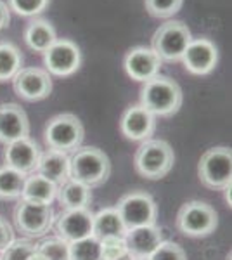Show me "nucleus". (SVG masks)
<instances>
[{
	"label": "nucleus",
	"mask_w": 232,
	"mask_h": 260,
	"mask_svg": "<svg viewBox=\"0 0 232 260\" xmlns=\"http://www.w3.org/2000/svg\"><path fill=\"white\" fill-rule=\"evenodd\" d=\"M92 234L97 240H104V238L111 236L125 238L126 228L116 210V207H108L94 213V233Z\"/></svg>",
	"instance_id": "4be33fe9"
},
{
	"label": "nucleus",
	"mask_w": 232,
	"mask_h": 260,
	"mask_svg": "<svg viewBox=\"0 0 232 260\" xmlns=\"http://www.w3.org/2000/svg\"><path fill=\"white\" fill-rule=\"evenodd\" d=\"M56 198H57L56 184H52L49 179L42 177L37 172L31 175H26L23 194H21L19 200H26V201H33V203H42V205H50Z\"/></svg>",
	"instance_id": "aec40b11"
},
{
	"label": "nucleus",
	"mask_w": 232,
	"mask_h": 260,
	"mask_svg": "<svg viewBox=\"0 0 232 260\" xmlns=\"http://www.w3.org/2000/svg\"><path fill=\"white\" fill-rule=\"evenodd\" d=\"M182 89L170 77H158L146 82L141 89V104L154 116H172L182 106Z\"/></svg>",
	"instance_id": "f03ea898"
},
{
	"label": "nucleus",
	"mask_w": 232,
	"mask_h": 260,
	"mask_svg": "<svg viewBox=\"0 0 232 260\" xmlns=\"http://www.w3.org/2000/svg\"><path fill=\"white\" fill-rule=\"evenodd\" d=\"M151 260H187L184 248L174 241H161L159 246L153 251Z\"/></svg>",
	"instance_id": "7c9ffc66"
},
{
	"label": "nucleus",
	"mask_w": 232,
	"mask_h": 260,
	"mask_svg": "<svg viewBox=\"0 0 232 260\" xmlns=\"http://www.w3.org/2000/svg\"><path fill=\"white\" fill-rule=\"evenodd\" d=\"M184 66L192 75H208L217 66L218 52L213 42L208 39H192L187 45L184 56Z\"/></svg>",
	"instance_id": "dca6fc26"
},
{
	"label": "nucleus",
	"mask_w": 232,
	"mask_h": 260,
	"mask_svg": "<svg viewBox=\"0 0 232 260\" xmlns=\"http://www.w3.org/2000/svg\"><path fill=\"white\" fill-rule=\"evenodd\" d=\"M116 210L123 220L126 231L144 228V225H154L158 219V208L153 196L144 191L126 192L120 198Z\"/></svg>",
	"instance_id": "0eeeda50"
},
{
	"label": "nucleus",
	"mask_w": 232,
	"mask_h": 260,
	"mask_svg": "<svg viewBox=\"0 0 232 260\" xmlns=\"http://www.w3.org/2000/svg\"><path fill=\"white\" fill-rule=\"evenodd\" d=\"M146 9L154 18H172L180 11L184 0H144Z\"/></svg>",
	"instance_id": "c85d7f7f"
},
{
	"label": "nucleus",
	"mask_w": 232,
	"mask_h": 260,
	"mask_svg": "<svg viewBox=\"0 0 232 260\" xmlns=\"http://www.w3.org/2000/svg\"><path fill=\"white\" fill-rule=\"evenodd\" d=\"M37 174L49 179L56 186H62L66 180H70V154L61 151L47 149L40 154L39 169Z\"/></svg>",
	"instance_id": "6ab92c4d"
},
{
	"label": "nucleus",
	"mask_w": 232,
	"mask_h": 260,
	"mask_svg": "<svg viewBox=\"0 0 232 260\" xmlns=\"http://www.w3.org/2000/svg\"><path fill=\"white\" fill-rule=\"evenodd\" d=\"M200 180L210 189L222 191L232 182V153L230 148H212L201 156L197 165Z\"/></svg>",
	"instance_id": "6e6552de"
},
{
	"label": "nucleus",
	"mask_w": 232,
	"mask_h": 260,
	"mask_svg": "<svg viewBox=\"0 0 232 260\" xmlns=\"http://www.w3.org/2000/svg\"><path fill=\"white\" fill-rule=\"evenodd\" d=\"M134 260H151V257H134Z\"/></svg>",
	"instance_id": "4c0bfd02"
},
{
	"label": "nucleus",
	"mask_w": 232,
	"mask_h": 260,
	"mask_svg": "<svg viewBox=\"0 0 232 260\" xmlns=\"http://www.w3.org/2000/svg\"><path fill=\"white\" fill-rule=\"evenodd\" d=\"M116 260H134V257L130 253H126V255H123V257H120V258H116Z\"/></svg>",
	"instance_id": "e433bc0d"
},
{
	"label": "nucleus",
	"mask_w": 232,
	"mask_h": 260,
	"mask_svg": "<svg viewBox=\"0 0 232 260\" xmlns=\"http://www.w3.org/2000/svg\"><path fill=\"white\" fill-rule=\"evenodd\" d=\"M29 137V120L21 106L14 103L0 104V142H9Z\"/></svg>",
	"instance_id": "f3484780"
},
{
	"label": "nucleus",
	"mask_w": 232,
	"mask_h": 260,
	"mask_svg": "<svg viewBox=\"0 0 232 260\" xmlns=\"http://www.w3.org/2000/svg\"><path fill=\"white\" fill-rule=\"evenodd\" d=\"M23 66V56L14 44H0V82L12 80Z\"/></svg>",
	"instance_id": "393cba45"
},
{
	"label": "nucleus",
	"mask_w": 232,
	"mask_h": 260,
	"mask_svg": "<svg viewBox=\"0 0 232 260\" xmlns=\"http://www.w3.org/2000/svg\"><path fill=\"white\" fill-rule=\"evenodd\" d=\"M99 243H101V260H116L128 253L125 245V238L111 236V238L99 240Z\"/></svg>",
	"instance_id": "c756f323"
},
{
	"label": "nucleus",
	"mask_w": 232,
	"mask_h": 260,
	"mask_svg": "<svg viewBox=\"0 0 232 260\" xmlns=\"http://www.w3.org/2000/svg\"><path fill=\"white\" fill-rule=\"evenodd\" d=\"M44 62L47 66V73L56 77H70L82 64V54L75 42L68 39H57L44 52Z\"/></svg>",
	"instance_id": "9d476101"
},
{
	"label": "nucleus",
	"mask_w": 232,
	"mask_h": 260,
	"mask_svg": "<svg viewBox=\"0 0 232 260\" xmlns=\"http://www.w3.org/2000/svg\"><path fill=\"white\" fill-rule=\"evenodd\" d=\"M57 200L64 210L88 208V205H90V201H92V191H90V187L70 179V180H66L62 186L57 187Z\"/></svg>",
	"instance_id": "412c9836"
},
{
	"label": "nucleus",
	"mask_w": 232,
	"mask_h": 260,
	"mask_svg": "<svg viewBox=\"0 0 232 260\" xmlns=\"http://www.w3.org/2000/svg\"><path fill=\"white\" fill-rule=\"evenodd\" d=\"M29 260H45V258L42 257V255L39 253V251H35V253H33L31 257H29Z\"/></svg>",
	"instance_id": "c9c22d12"
},
{
	"label": "nucleus",
	"mask_w": 232,
	"mask_h": 260,
	"mask_svg": "<svg viewBox=\"0 0 232 260\" xmlns=\"http://www.w3.org/2000/svg\"><path fill=\"white\" fill-rule=\"evenodd\" d=\"M56 233L66 243H75L94 236V213L88 208L64 210L56 219Z\"/></svg>",
	"instance_id": "f8f14e48"
},
{
	"label": "nucleus",
	"mask_w": 232,
	"mask_h": 260,
	"mask_svg": "<svg viewBox=\"0 0 232 260\" xmlns=\"http://www.w3.org/2000/svg\"><path fill=\"white\" fill-rule=\"evenodd\" d=\"M9 21H11L9 7H7V4H4L2 0H0V30L6 28L7 24H9Z\"/></svg>",
	"instance_id": "72a5a7b5"
},
{
	"label": "nucleus",
	"mask_w": 232,
	"mask_h": 260,
	"mask_svg": "<svg viewBox=\"0 0 232 260\" xmlns=\"http://www.w3.org/2000/svg\"><path fill=\"white\" fill-rule=\"evenodd\" d=\"M11 9L19 16H37L47 9L50 0H9Z\"/></svg>",
	"instance_id": "2f4dec72"
},
{
	"label": "nucleus",
	"mask_w": 232,
	"mask_h": 260,
	"mask_svg": "<svg viewBox=\"0 0 232 260\" xmlns=\"http://www.w3.org/2000/svg\"><path fill=\"white\" fill-rule=\"evenodd\" d=\"M174 161V149L163 139L142 141V144L136 151V158H134L137 174L149 180L163 179L172 170Z\"/></svg>",
	"instance_id": "7ed1b4c3"
},
{
	"label": "nucleus",
	"mask_w": 232,
	"mask_h": 260,
	"mask_svg": "<svg viewBox=\"0 0 232 260\" xmlns=\"http://www.w3.org/2000/svg\"><path fill=\"white\" fill-rule=\"evenodd\" d=\"M125 71L132 80L149 82L151 78L158 77L161 70V59L149 47H134L125 56Z\"/></svg>",
	"instance_id": "4468645a"
},
{
	"label": "nucleus",
	"mask_w": 232,
	"mask_h": 260,
	"mask_svg": "<svg viewBox=\"0 0 232 260\" xmlns=\"http://www.w3.org/2000/svg\"><path fill=\"white\" fill-rule=\"evenodd\" d=\"M14 224L26 238H42L54 224V212L50 205L19 200L14 208Z\"/></svg>",
	"instance_id": "1a4fd4ad"
},
{
	"label": "nucleus",
	"mask_w": 232,
	"mask_h": 260,
	"mask_svg": "<svg viewBox=\"0 0 232 260\" xmlns=\"http://www.w3.org/2000/svg\"><path fill=\"white\" fill-rule=\"evenodd\" d=\"M37 251L45 260H70V243L61 240L59 236L47 238L37 245Z\"/></svg>",
	"instance_id": "bb28decb"
},
{
	"label": "nucleus",
	"mask_w": 232,
	"mask_h": 260,
	"mask_svg": "<svg viewBox=\"0 0 232 260\" xmlns=\"http://www.w3.org/2000/svg\"><path fill=\"white\" fill-rule=\"evenodd\" d=\"M26 175L4 165L0 167V198L2 200H19L23 194Z\"/></svg>",
	"instance_id": "b1692460"
},
{
	"label": "nucleus",
	"mask_w": 232,
	"mask_h": 260,
	"mask_svg": "<svg viewBox=\"0 0 232 260\" xmlns=\"http://www.w3.org/2000/svg\"><path fill=\"white\" fill-rule=\"evenodd\" d=\"M111 174V161L103 149L94 146H80L70 154V179L87 187L104 184Z\"/></svg>",
	"instance_id": "f257e3e1"
},
{
	"label": "nucleus",
	"mask_w": 232,
	"mask_h": 260,
	"mask_svg": "<svg viewBox=\"0 0 232 260\" xmlns=\"http://www.w3.org/2000/svg\"><path fill=\"white\" fill-rule=\"evenodd\" d=\"M120 130L130 141H147L156 130V116L142 104L130 106L121 115Z\"/></svg>",
	"instance_id": "2eb2a0df"
},
{
	"label": "nucleus",
	"mask_w": 232,
	"mask_h": 260,
	"mask_svg": "<svg viewBox=\"0 0 232 260\" xmlns=\"http://www.w3.org/2000/svg\"><path fill=\"white\" fill-rule=\"evenodd\" d=\"M70 260H101V243L95 236H88L70 243Z\"/></svg>",
	"instance_id": "a878e982"
},
{
	"label": "nucleus",
	"mask_w": 232,
	"mask_h": 260,
	"mask_svg": "<svg viewBox=\"0 0 232 260\" xmlns=\"http://www.w3.org/2000/svg\"><path fill=\"white\" fill-rule=\"evenodd\" d=\"M37 251V245L29 240H14L0 251V260H29Z\"/></svg>",
	"instance_id": "cd10ccee"
},
{
	"label": "nucleus",
	"mask_w": 232,
	"mask_h": 260,
	"mask_svg": "<svg viewBox=\"0 0 232 260\" xmlns=\"http://www.w3.org/2000/svg\"><path fill=\"white\" fill-rule=\"evenodd\" d=\"M12 89L24 101H42L52 92V78L42 68H21L12 78Z\"/></svg>",
	"instance_id": "9b49d317"
},
{
	"label": "nucleus",
	"mask_w": 232,
	"mask_h": 260,
	"mask_svg": "<svg viewBox=\"0 0 232 260\" xmlns=\"http://www.w3.org/2000/svg\"><path fill=\"white\" fill-rule=\"evenodd\" d=\"M12 241H14V231H12L9 222L0 217V251L6 246H9Z\"/></svg>",
	"instance_id": "473e14b6"
},
{
	"label": "nucleus",
	"mask_w": 232,
	"mask_h": 260,
	"mask_svg": "<svg viewBox=\"0 0 232 260\" xmlns=\"http://www.w3.org/2000/svg\"><path fill=\"white\" fill-rule=\"evenodd\" d=\"M223 194H225V201H227V205H229V207H230V184H229V186H225V187H223Z\"/></svg>",
	"instance_id": "f704fd0d"
},
{
	"label": "nucleus",
	"mask_w": 232,
	"mask_h": 260,
	"mask_svg": "<svg viewBox=\"0 0 232 260\" xmlns=\"http://www.w3.org/2000/svg\"><path fill=\"white\" fill-rule=\"evenodd\" d=\"M42 151L33 139L24 137V139L14 141L6 144V151H4V161L7 167L21 172L24 175L35 174L39 169Z\"/></svg>",
	"instance_id": "ddd939ff"
},
{
	"label": "nucleus",
	"mask_w": 232,
	"mask_h": 260,
	"mask_svg": "<svg viewBox=\"0 0 232 260\" xmlns=\"http://www.w3.org/2000/svg\"><path fill=\"white\" fill-rule=\"evenodd\" d=\"M56 40V30L45 19H33L24 30V42L35 52H45Z\"/></svg>",
	"instance_id": "5701e85b"
},
{
	"label": "nucleus",
	"mask_w": 232,
	"mask_h": 260,
	"mask_svg": "<svg viewBox=\"0 0 232 260\" xmlns=\"http://www.w3.org/2000/svg\"><path fill=\"white\" fill-rule=\"evenodd\" d=\"M218 225V215L205 201H187L177 213V229L189 238H205Z\"/></svg>",
	"instance_id": "39448f33"
},
{
	"label": "nucleus",
	"mask_w": 232,
	"mask_h": 260,
	"mask_svg": "<svg viewBox=\"0 0 232 260\" xmlns=\"http://www.w3.org/2000/svg\"><path fill=\"white\" fill-rule=\"evenodd\" d=\"M163 241V231L158 225H144L126 231L125 245L132 257H151Z\"/></svg>",
	"instance_id": "a211bd4d"
},
{
	"label": "nucleus",
	"mask_w": 232,
	"mask_h": 260,
	"mask_svg": "<svg viewBox=\"0 0 232 260\" xmlns=\"http://www.w3.org/2000/svg\"><path fill=\"white\" fill-rule=\"evenodd\" d=\"M192 35L182 21H167L153 35V50L161 61H180Z\"/></svg>",
	"instance_id": "423d86ee"
},
{
	"label": "nucleus",
	"mask_w": 232,
	"mask_h": 260,
	"mask_svg": "<svg viewBox=\"0 0 232 260\" xmlns=\"http://www.w3.org/2000/svg\"><path fill=\"white\" fill-rule=\"evenodd\" d=\"M45 144L49 149L61 153H73L78 149L85 137V128L82 121L73 113H61L52 116L45 125Z\"/></svg>",
	"instance_id": "20e7f679"
}]
</instances>
